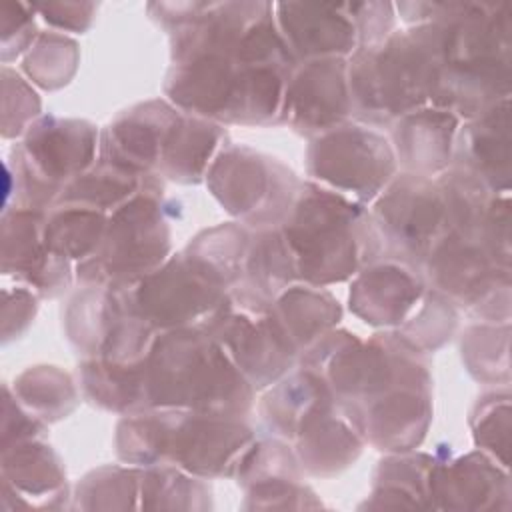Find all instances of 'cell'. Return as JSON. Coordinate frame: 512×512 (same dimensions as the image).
I'll use <instances>...</instances> for the list:
<instances>
[{
	"label": "cell",
	"mask_w": 512,
	"mask_h": 512,
	"mask_svg": "<svg viewBox=\"0 0 512 512\" xmlns=\"http://www.w3.org/2000/svg\"><path fill=\"white\" fill-rule=\"evenodd\" d=\"M438 82L434 96L472 118L510 96L512 6L508 2L434 4Z\"/></svg>",
	"instance_id": "1"
},
{
	"label": "cell",
	"mask_w": 512,
	"mask_h": 512,
	"mask_svg": "<svg viewBox=\"0 0 512 512\" xmlns=\"http://www.w3.org/2000/svg\"><path fill=\"white\" fill-rule=\"evenodd\" d=\"M144 368V398L152 406L178 404L222 414L248 406L246 382L228 366L224 352L200 334L158 340Z\"/></svg>",
	"instance_id": "2"
},
{
	"label": "cell",
	"mask_w": 512,
	"mask_h": 512,
	"mask_svg": "<svg viewBox=\"0 0 512 512\" xmlns=\"http://www.w3.org/2000/svg\"><path fill=\"white\" fill-rule=\"evenodd\" d=\"M360 212L344 202L312 190L306 194L286 228V242L296 272L314 282L340 280L352 274L358 264L356 230Z\"/></svg>",
	"instance_id": "3"
},
{
	"label": "cell",
	"mask_w": 512,
	"mask_h": 512,
	"mask_svg": "<svg viewBox=\"0 0 512 512\" xmlns=\"http://www.w3.org/2000/svg\"><path fill=\"white\" fill-rule=\"evenodd\" d=\"M310 164L318 176L368 198L394 170L386 142L358 128L326 134L312 148Z\"/></svg>",
	"instance_id": "4"
},
{
	"label": "cell",
	"mask_w": 512,
	"mask_h": 512,
	"mask_svg": "<svg viewBox=\"0 0 512 512\" xmlns=\"http://www.w3.org/2000/svg\"><path fill=\"white\" fill-rule=\"evenodd\" d=\"M444 188H436L424 180L412 178L392 190L386 200L382 198V220L390 232L408 248L412 254L424 256L426 250L436 248L440 242V234H448V226L444 222L450 220V208L446 196H442Z\"/></svg>",
	"instance_id": "5"
},
{
	"label": "cell",
	"mask_w": 512,
	"mask_h": 512,
	"mask_svg": "<svg viewBox=\"0 0 512 512\" xmlns=\"http://www.w3.org/2000/svg\"><path fill=\"white\" fill-rule=\"evenodd\" d=\"M186 272L180 264H170L142 280L136 306L144 318H154L158 324H180L220 306L216 276Z\"/></svg>",
	"instance_id": "6"
},
{
	"label": "cell",
	"mask_w": 512,
	"mask_h": 512,
	"mask_svg": "<svg viewBox=\"0 0 512 512\" xmlns=\"http://www.w3.org/2000/svg\"><path fill=\"white\" fill-rule=\"evenodd\" d=\"M510 98L476 116L462 132V168L492 194L510 190Z\"/></svg>",
	"instance_id": "7"
},
{
	"label": "cell",
	"mask_w": 512,
	"mask_h": 512,
	"mask_svg": "<svg viewBox=\"0 0 512 512\" xmlns=\"http://www.w3.org/2000/svg\"><path fill=\"white\" fill-rule=\"evenodd\" d=\"M280 28L300 56L348 54L356 42L358 28L346 12V4H276Z\"/></svg>",
	"instance_id": "8"
},
{
	"label": "cell",
	"mask_w": 512,
	"mask_h": 512,
	"mask_svg": "<svg viewBox=\"0 0 512 512\" xmlns=\"http://www.w3.org/2000/svg\"><path fill=\"white\" fill-rule=\"evenodd\" d=\"M344 72V62L338 58L308 62L302 74L286 86L284 110L306 130H328L348 110Z\"/></svg>",
	"instance_id": "9"
},
{
	"label": "cell",
	"mask_w": 512,
	"mask_h": 512,
	"mask_svg": "<svg viewBox=\"0 0 512 512\" xmlns=\"http://www.w3.org/2000/svg\"><path fill=\"white\" fill-rule=\"evenodd\" d=\"M384 290L376 292L356 284L352 294L358 314L374 324H396L420 294V284L400 268H372Z\"/></svg>",
	"instance_id": "10"
},
{
	"label": "cell",
	"mask_w": 512,
	"mask_h": 512,
	"mask_svg": "<svg viewBox=\"0 0 512 512\" xmlns=\"http://www.w3.org/2000/svg\"><path fill=\"white\" fill-rule=\"evenodd\" d=\"M476 444L490 450L500 466H508L510 450V392L508 388L484 396L472 414Z\"/></svg>",
	"instance_id": "11"
},
{
	"label": "cell",
	"mask_w": 512,
	"mask_h": 512,
	"mask_svg": "<svg viewBox=\"0 0 512 512\" xmlns=\"http://www.w3.org/2000/svg\"><path fill=\"white\" fill-rule=\"evenodd\" d=\"M468 342L484 350L482 358L470 364V370H476L478 378H490L502 384H508V354H492L496 348L508 346V322H496V326H476L468 330Z\"/></svg>",
	"instance_id": "12"
}]
</instances>
